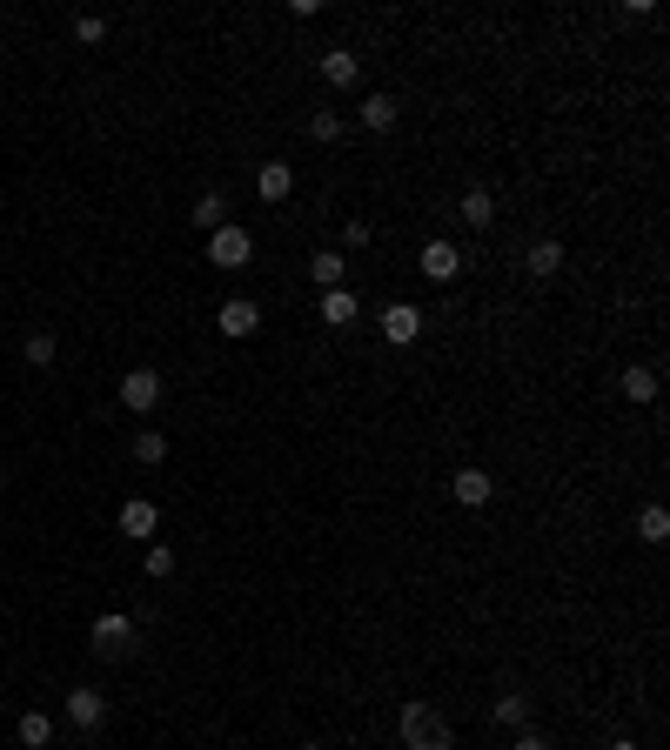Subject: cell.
I'll return each instance as SVG.
<instances>
[{"label": "cell", "mask_w": 670, "mask_h": 750, "mask_svg": "<svg viewBox=\"0 0 670 750\" xmlns=\"http://www.w3.org/2000/svg\"><path fill=\"white\" fill-rule=\"evenodd\" d=\"M402 744L409 750H449L456 737H449V724H443L436 704H402Z\"/></svg>", "instance_id": "obj_1"}, {"label": "cell", "mask_w": 670, "mask_h": 750, "mask_svg": "<svg viewBox=\"0 0 670 750\" xmlns=\"http://www.w3.org/2000/svg\"><path fill=\"white\" fill-rule=\"evenodd\" d=\"M248 255H255V235L235 228V221H222V228L208 235V262H215V268H242Z\"/></svg>", "instance_id": "obj_2"}, {"label": "cell", "mask_w": 670, "mask_h": 750, "mask_svg": "<svg viewBox=\"0 0 670 750\" xmlns=\"http://www.w3.org/2000/svg\"><path fill=\"white\" fill-rule=\"evenodd\" d=\"M134 650V617L108 610V617H94V657H128Z\"/></svg>", "instance_id": "obj_3"}, {"label": "cell", "mask_w": 670, "mask_h": 750, "mask_svg": "<svg viewBox=\"0 0 670 750\" xmlns=\"http://www.w3.org/2000/svg\"><path fill=\"white\" fill-rule=\"evenodd\" d=\"M121 402L148 416V409L161 402V375H155V369H128V375H121Z\"/></svg>", "instance_id": "obj_4"}, {"label": "cell", "mask_w": 670, "mask_h": 750, "mask_svg": "<svg viewBox=\"0 0 670 750\" xmlns=\"http://www.w3.org/2000/svg\"><path fill=\"white\" fill-rule=\"evenodd\" d=\"M255 195L262 201H289L295 195V168L289 161H262V168H255Z\"/></svg>", "instance_id": "obj_5"}, {"label": "cell", "mask_w": 670, "mask_h": 750, "mask_svg": "<svg viewBox=\"0 0 670 750\" xmlns=\"http://www.w3.org/2000/svg\"><path fill=\"white\" fill-rule=\"evenodd\" d=\"M449 496H456L463 509H483V503L496 496V483L483 476V469H456V483H449Z\"/></svg>", "instance_id": "obj_6"}, {"label": "cell", "mask_w": 670, "mask_h": 750, "mask_svg": "<svg viewBox=\"0 0 670 750\" xmlns=\"http://www.w3.org/2000/svg\"><path fill=\"white\" fill-rule=\"evenodd\" d=\"M382 335H389V342H416V335H423V309L389 302V309H382Z\"/></svg>", "instance_id": "obj_7"}, {"label": "cell", "mask_w": 670, "mask_h": 750, "mask_svg": "<svg viewBox=\"0 0 670 750\" xmlns=\"http://www.w3.org/2000/svg\"><path fill=\"white\" fill-rule=\"evenodd\" d=\"M155 530H161V509L155 503H121V536H141V543H155Z\"/></svg>", "instance_id": "obj_8"}, {"label": "cell", "mask_w": 670, "mask_h": 750, "mask_svg": "<svg viewBox=\"0 0 670 750\" xmlns=\"http://www.w3.org/2000/svg\"><path fill=\"white\" fill-rule=\"evenodd\" d=\"M255 329H262V309H255L248 295L222 302V335H235V342H242V335H255Z\"/></svg>", "instance_id": "obj_9"}, {"label": "cell", "mask_w": 670, "mask_h": 750, "mask_svg": "<svg viewBox=\"0 0 670 750\" xmlns=\"http://www.w3.org/2000/svg\"><path fill=\"white\" fill-rule=\"evenodd\" d=\"M456 268H463L456 242H429L423 248V275H429V282H456Z\"/></svg>", "instance_id": "obj_10"}, {"label": "cell", "mask_w": 670, "mask_h": 750, "mask_svg": "<svg viewBox=\"0 0 670 750\" xmlns=\"http://www.w3.org/2000/svg\"><path fill=\"white\" fill-rule=\"evenodd\" d=\"M356 74H362V61L349 47H329V54H322V81H329V88H356Z\"/></svg>", "instance_id": "obj_11"}, {"label": "cell", "mask_w": 670, "mask_h": 750, "mask_svg": "<svg viewBox=\"0 0 670 750\" xmlns=\"http://www.w3.org/2000/svg\"><path fill=\"white\" fill-rule=\"evenodd\" d=\"M101 717H108V704H101L94 690H67V724L74 730H94Z\"/></svg>", "instance_id": "obj_12"}, {"label": "cell", "mask_w": 670, "mask_h": 750, "mask_svg": "<svg viewBox=\"0 0 670 750\" xmlns=\"http://www.w3.org/2000/svg\"><path fill=\"white\" fill-rule=\"evenodd\" d=\"M342 275H349V262H342V248H322L309 262V282L315 288H342Z\"/></svg>", "instance_id": "obj_13"}, {"label": "cell", "mask_w": 670, "mask_h": 750, "mask_svg": "<svg viewBox=\"0 0 670 750\" xmlns=\"http://www.w3.org/2000/svg\"><path fill=\"white\" fill-rule=\"evenodd\" d=\"M523 268H530L536 282H550L563 268V242H530V255H523Z\"/></svg>", "instance_id": "obj_14"}, {"label": "cell", "mask_w": 670, "mask_h": 750, "mask_svg": "<svg viewBox=\"0 0 670 750\" xmlns=\"http://www.w3.org/2000/svg\"><path fill=\"white\" fill-rule=\"evenodd\" d=\"M322 322H329V329H349V322H356V295H349V288H329V295H322Z\"/></svg>", "instance_id": "obj_15"}, {"label": "cell", "mask_w": 670, "mask_h": 750, "mask_svg": "<svg viewBox=\"0 0 670 750\" xmlns=\"http://www.w3.org/2000/svg\"><path fill=\"white\" fill-rule=\"evenodd\" d=\"M362 128L389 134V128H396V101H389V94H369V101H362Z\"/></svg>", "instance_id": "obj_16"}, {"label": "cell", "mask_w": 670, "mask_h": 750, "mask_svg": "<svg viewBox=\"0 0 670 750\" xmlns=\"http://www.w3.org/2000/svg\"><path fill=\"white\" fill-rule=\"evenodd\" d=\"M463 215H469V228H490L496 221V195L490 188H463Z\"/></svg>", "instance_id": "obj_17"}, {"label": "cell", "mask_w": 670, "mask_h": 750, "mask_svg": "<svg viewBox=\"0 0 670 750\" xmlns=\"http://www.w3.org/2000/svg\"><path fill=\"white\" fill-rule=\"evenodd\" d=\"M222 221H228V195H222V188H208V195L195 201V228H208V235H215Z\"/></svg>", "instance_id": "obj_18"}, {"label": "cell", "mask_w": 670, "mask_h": 750, "mask_svg": "<svg viewBox=\"0 0 670 750\" xmlns=\"http://www.w3.org/2000/svg\"><path fill=\"white\" fill-rule=\"evenodd\" d=\"M21 744H27V750H47V744H54V717H47V710H27V717H21Z\"/></svg>", "instance_id": "obj_19"}, {"label": "cell", "mask_w": 670, "mask_h": 750, "mask_svg": "<svg viewBox=\"0 0 670 750\" xmlns=\"http://www.w3.org/2000/svg\"><path fill=\"white\" fill-rule=\"evenodd\" d=\"M496 724L523 730V724H530V697H523V690H503V697H496Z\"/></svg>", "instance_id": "obj_20"}, {"label": "cell", "mask_w": 670, "mask_h": 750, "mask_svg": "<svg viewBox=\"0 0 670 750\" xmlns=\"http://www.w3.org/2000/svg\"><path fill=\"white\" fill-rule=\"evenodd\" d=\"M624 396L630 402H657V369H630L624 375Z\"/></svg>", "instance_id": "obj_21"}, {"label": "cell", "mask_w": 670, "mask_h": 750, "mask_svg": "<svg viewBox=\"0 0 670 750\" xmlns=\"http://www.w3.org/2000/svg\"><path fill=\"white\" fill-rule=\"evenodd\" d=\"M161 456H168V436H161V429H141V436H134V463H161Z\"/></svg>", "instance_id": "obj_22"}, {"label": "cell", "mask_w": 670, "mask_h": 750, "mask_svg": "<svg viewBox=\"0 0 670 750\" xmlns=\"http://www.w3.org/2000/svg\"><path fill=\"white\" fill-rule=\"evenodd\" d=\"M637 536H644V543H664V536H670V516H664L657 503H650L644 516H637Z\"/></svg>", "instance_id": "obj_23"}, {"label": "cell", "mask_w": 670, "mask_h": 750, "mask_svg": "<svg viewBox=\"0 0 670 750\" xmlns=\"http://www.w3.org/2000/svg\"><path fill=\"white\" fill-rule=\"evenodd\" d=\"M141 563H148V576H155V583H168V576H175V550H168V543H148V556H141Z\"/></svg>", "instance_id": "obj_24"}, {"label": "cell", "mask_w": 670, "mask_h": 750, "mask_svg": "<svg viewBox=\"0 0 670 750\" xmlns=\"http://www.w3.org/2000/svg\"><path fill=\"white\" fill-rule=\"evenodd\" d=\"M74 41L101 47V41H108V21H101V14H81V21H74Z\"/></svg>", "instance_id": "obj_25"}, {"label": "cell", "mask_w": 670, "mask_h": 750, "mask_svg": "<svg viewBox=\"0 0 670 750\" xmlns=\"http://www.w3.org/2000/svg\"><path fill=\"white\" fill-rule=\"evenodd\" d=\"M27 362H34V369H47V362H54V335H47V329L27 335Z\"/></svg>", "instance_id": "obj_26"}, {"label": "cell", "mask_w": 670, "mask_h": 750, "mask_svg": "<svg viewBox=\"0 0 670 750\" xmlns=\"http://www.w3.org/2000/svg\"><path fill=\"white\" fill-rule=\"evenodd\" d=\"M309 134H315V141H335V134H342V121H335L329 108H315V114H309Z\"/></svg>", "instance_id": "obj_27"}, {"label": "cell", "mask_w": 670, "mask_h": 750, "mask_svg": "<svg viewBox=\"0 0 670 750\" xmlns=\"http://www.w3.org/2000/svg\"><path fill=\"white\" fill-rule=\"evenodd\" d=\"M342 248H369V221H349V228H342Z\"/></svg>", "instance_id": "obj_28"}, {"label": "cell", "mask_w": 670, "mask_h": 750, "mask_svg": "<svg viewBox=\"0 0 670 750\" xmlns=\"http://www.w3.org/2000/svg\"><path fill=\"white\" fill-rule=\"evenodd\" d=\"M510 750H550V737H536V730H516V744Z\"/></svg>", "instance_id": "obj_29"}, {"label": "cell", "mask_w": 670, "mask_h": 750, "mask_svg": "<svg viewBox=\"0 0 670 750\" xmlns=\"http://www.w3.org/2000/svg\"><path fill=\"white\" fill-rule=\"evenodd\" d=\"M610 750H637V744H630V737H617V744H610Z\"/></svg>", "instance_id": "obj_30"}, {"label": "cell", "mask_w": 670, "mask_h": 750, "mask_svg": "<svg viewBox=\"0 0 670 750\" xmlns=\"http://www.w3.org/2000/svg\"><path fill=\"white\" fill-rule=\"evenodd\" d=\"M302 750H322V744H302Z\"/></svg>", "instance_id": "obj_31"}]
</instances>
